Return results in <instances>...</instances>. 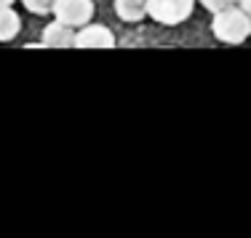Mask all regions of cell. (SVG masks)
<instances>
[{
    "label": "cell",
    "instance_id": "6da1fadb",
    "mask_svg": "<svg viewBox=\"0 0 251 238\" xmlns=\"http://www.w3.org/2000/svg\"><path fill=\"white\" fill-rule=\"evenodd\" d=\"M211 32L217 35V40L230 46H238L251 35V16L243 8L227 5V8L217 11L211 19Z\"/></svg>",
    "mask_w": 251,
    "mask_h": 238
},
{
    "label": "cell",
    "instance_id": "7a4b0ae2",
    "mask_svg": "<svg viewBox=\"0 0 251 238\" xmlns=\"http://www.w3.org/2000/svg\"><path fill=\"white\" fill-rule=\"evenodd\" d=\"M195 0H147V16L158 25H182L190 19Z\"/></svg>",
    "mask_w": 251,
    "mask_h": 238
},
{
    "label": "cell",
    "instance_id": "3957f363",
    "mask_svg": "<svg viewBox=\"0 0 251 238\" xmlns=\"http://www.w3.org/2000/svg\"><path fill=\"white\" fill-rule=\"evenodd\" d=\"M51 14L70 27H83L94 16V0H53Z\"/></svg>",
    "mask_w": 251,
    "mask_h": 238
},
{
    "label": "cell",
    "instance_id": "277c9868",
    "mask_svg": "<svg viewBox=\"0 0 251 238\" xmlns=\"http://www.w3.org/2000/svg\"><path fill=\"white\" fill-rule=\"evenodd\" d=\"M75 46L77 49H112L115 35L104 25H83L75 32Z\"/></svg>",
    "mask_w": 251,
    "mask_h": 238
},
{
    "label": "cell",
    "instance_id": "5b68a950",
    "mask_svg": "<svg viewBox=\"0 0 251 238\" xmlns=\"http://www.w3.org/2000/svg\"><path fill=\"white\" fill-rule=\"evenodd\" d=\"M43 46L49 49H73L75 46V29L64 22H51L49 27L43 29Z\"/></svg>",
    "mask_w": 251,
    "mask_h": 238
},
{
    "label": "cell",
    "instance_id": "8992f818",
    "mask_svg": "<svg viewBox=\"0 0 251 238\" xmlns=\"http://www.w3.org/2000/svg\"><path fill=\"white\" fill-rule=\"evenodd\" d=\"M115 14L128 25H136L147 16V0H115Z\"/></svg>",
    "mask_w": 251,
    "mask_h": 238
},
{
    "label": "cell",
    "instance_id": "52a82bcc",
    "mask_svg": "<svg viewBox=\"0 0 251 238\" xmlns=\"http://www.w3.org/2000/svg\"><path fill=\"white\" fill-rule=\"evenodd\" d=\"M22 19L11 5H0V43H8L19 35Z\"/></svg>",
    "mask_w": 251,
    "mask_h": 238
},
{
    "label": "cell",
    "instance_id": "ba28073f",
    "mask_svg": "<svg viewBox=\"0 0 251 238\" xmlns=\"http://www.w3.org/2000/svg\"><path fill=\"white\" fill-rule=\"evenodd\" d=\"M25 3L27 11H32V14H49L53 8V0H22Z\"/></svg>",
    "mask_w": 251,
    "mask_h": 238
},
{
    "label": "cell",
    "instance_id": "9c48e42d",
    "mask_svg": "<svg viewBox=\"0 0 251 238\" xmlns=\"http://www.w3.org/2000/svg\"><path fill=\"white\" fill-rule=\"evenodd\" d=\"M238 0H201V5L206 11H211V14H217V11H222V8H227V5H235Z\"/></svg>",
    "mask_w": 251,
    "mask_h": 238
},
{
    "label": "cell",
    "instance_id": "30bf717a",
    "mask_svg": "<svg viewBox=\"0 0 251 238\" xmlns=\"http://www.w3.org/2000/svg\"><path fill=\"white\" fill-rule=\"evenodd\" d=\"M238 3H241V8L246 11V14L251 16V0H238Z\"/></svg>",
    "mask_w": 251,
    "mask_h": 238
},
{
    "label": "cell",
    "instance_id": "8fae6325",
    "mask_svg": "<svg viewBox=\"0 0 251 238\" xmlns=\"http://www.w3.org/2000/svg\"><path fill=\"white\" fill-rule=\"evenodd\" d=\"M11 3H14V0H0V5H11Z\"/></svg>",
    "mask_w": 251,
    "mask_h": 238
}]
</instances>
